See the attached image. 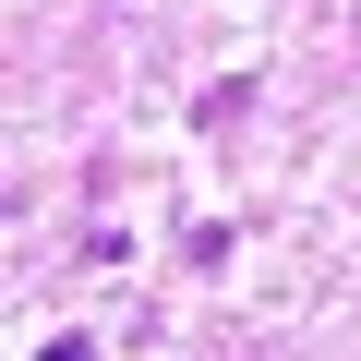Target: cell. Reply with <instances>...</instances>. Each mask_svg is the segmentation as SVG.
I'll return each instance as SVG.
<instances>
[{"mask_svg": "<svg viewBox=\"0 0 361 361\" xmlns=\"http://www.w3.org/2000/svg\"><path fill=\"white\" fill-rule=\"evenodd\" d=\"M37 361H97V349H85V337H49V349H37Z\"/></svg>", "mask_w": 361, "mask_h": 361, "instance_id": "6da1fadb", "label": "cell"}]
</instances>
